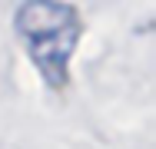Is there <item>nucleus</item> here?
Listing matches in <instances>:
<instances>
[{"label": "nucleus", "mask_w": 156, "mask_h": 149, "mask_svg": "<svg viewBox=\"0 0 156 149\" xmlns=\"http://www.w3.org/2000/svg\"><path fill=\"white\" fill-rule=\"evenodd\" d=\"M13 27L20 33L27 53L33 57L37 70L50 86H63L66 80V63L76 50L80 36V13L60 3V0H30L17 7Z\"/></svg>", "instance_id": "1"}]
</instances>
